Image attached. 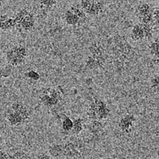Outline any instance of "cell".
I'll return each instance as SVG.
<instances>
[{
    "label": "cell",
    "mask_w": 159,
    "mask_h": 159,
    "mask_svg": "<svg viewBox=\"0 0 159 159\" xmlns=\"http://www.w3.org/2000/svg\"><path fill=\"white\" fill-rule=\"evenodd\" d=\"M29 55V51L25 45H16L6 52V60L12 66H19L24 64Z\"/></svg>",
    "instance_id": "1"
},
{
    "label": "cell",
    "mask_w": 159,
    "mask_h": 159,
    "mask_svg": "<svg viewBox=\"0 0 159 159\" xmlns=\"http://www.w3.org/2000/svg\"><path fill=\"white\" fill-rule=\"evenodd\" d=\"M63 18L64 21H65V22L67 25H74V26H76V25H82L80 18L76 15H75L70 9H68L65 11V12L64 13Z\"/></svg>",
    "instance_id": "10"
},
{
    "label": "cell",
    "mask_w": 159,
    "mask_h": 159,
    "mask_svg": "<svg viewBox=\"0 0 159 159\" xmlns=\"http://www.w3.org/2000/svg\"><path fill=\"white\" fill-rule=\"evenodd\" d=\"M96 107V116L97 120L103 121L107 120L111 114V110L107 103L100 99H94Z\"/></svg>",
    "instance_id": "5"
},
{
    "label": "cell",
    "mask_w": 159,
    "mask_h": 159,
    "mask_svg": "<svg viewBox=\"0 0 159 159\" xmlns=\"http://www.w3.org/2000/svg\"><path fill=\"white\" fill-rule=\"evenodd\" d=\"M79 142L68 140L63 143V157L66 159H80L82 152Z\"/></svg>",
    "instance_id": "3"
},
{
    "label": "cell",
    "mask_w": 159,
    "mask_h": 159,
    "mask_svg": "<svg viewBox=\"0 0 159 159\" xmlns=\"http://www.w3.org/2000/svg\"><path fill=\"white\" fill-rule=\"evenodd\" d=\"M10 17L8 16L7 15H2V14H0V23H1V22H5V21H7V20Z\"/></svg>",
    "instance_id": "26"
},
{
    "label": "cell",
    "mask_w": 159,
    "mask_h": 159,
    "mask_svg": "<svg viewBox=\"0 0 159 159\" xmlns=\"http://www.w3.org/2000/svg\"><path fill=\"white\" fill-rule=\"evenodd\" d=\"M150 54L151 55L152 58H159L158 57V36L155 38V39L151 41L148 45Z\"/></svg>",
    "instance_id": "18"
},
{
    "label": "cell",
    "mask_w": 159,
    "mask_h": 159,
    "mask_svg": "<svg viewBox=\"0 0 159 159\" xmlns=\"http://www.w3.org/2000/svg\"><path fill=\"white\" fill-rule=\"evenodd\" d=\"M35 27V17L33 12L30 11L23 18L20 23L15 25V29L20 33H28L32 31Z\"/></svg>",
    "instance_id": "4"
},
{
    "label": "cell",
    "mask_w": 159,
    "mask_h": 159,
    "mask_svg": "<svg viewBox=\"0 0 159 159\" xmlns=\"http://www.w3.org/2000/svg\"><path fill=\"white\" fill-rule=\"evenodd\" d=\"M35 159H52L51 156L48 154H41L38 156Z\"/></svg>",
    "instance_id": "25"
},
{
    "label": "cell",
    "mask_w": 159,
    "mask_h": 159,
    "mask_svg": "<svg viewBox=\"0 0 159 159\" xmlns=\"http://www.w3.org/2000/svg\"><path fill=\"white\" fill-rule=\"evenodd\" d=\"M39 99L41 103L45 106V107H48V108H51V107H56L57 105L59 103V102L57 99H53L48 94H42L39 96Z\"/></svg>",
    "instance_id": "16"
},
{
    "label": "cell",
    "mask_w": 159,
    "mask_h": 159,
    "mask_svg": "<svg viewBox=\"0 0 159 159\" xmlns=\"http://www.w3.org/2000/svg\"><path fill=\"white\" fill-rule=\"evenodd\" d=\"M108 60L106 57H99L95 58L93 57L89 56L87 59L85 60L84 68L87 70H97V69H101L104 67L107 64Z\"/></svg>",
    "instance_id": "7"
},
{
    "label": "cell",
    "mask_w": 159,
    "mask_h": 159,
    "mask_svg": "<svg viewBox=\"0 0 159 159\" xmlns=\"http://www.w3.org/2000/svg\"><path fill=\"white\" fill-rule=\"evenodd\" d=\"M2 142H3V138H2V134H1V133H0V146H1V145H2Z\"/></svg>",
    "instance_id": "28"
},
{
    "label": "cell",
    "mask_w": 159,
    "mask_h": 159,
    "mask_svg": "<svg viewBox=\"0 0 159 159\" xmlns=\"http://www.w3.org/2000/svg\"><path fill=\"white\" fill-rule=\"evenodd\" d=\"M152 61H153V64H154V65L158 66L159 58H152Z\"/></svg>",
    "instance_id": "27"
},
{
    "label": "cell",
    "mask_w": 159,
    "mask_h": 159,
    "mask_svg": "<svg viewBox=\"0 0 159 159\" xmlns=\"http://www.w3.org/2000/svg\"><path fill=\"white\" fill-rule=\"evenodd\" d=\"M99 159H114V158L111 157H102V158H99Z\"/></svg>",
    "instance_id": "29"
},
{
    "label": "cell",
    "mask_w": 159,
    "mask_h": 159,
    "mask_svg": "<svg viewBox=\"0 0 159 159\" xmlns=\"http://www.w3.org/2000/svg\"><path fill=\"white\" fill-rule=\"evenodd\" d=\"M73 127V120L69 116L64 118L61 122V129L64 132L67 134H71V131Z\"/></svg>",
    "instance_id": "19"
},
{
    "label": "cell",
    "mask_w": 159,
    "mask_h": 159,
    "mask_svg": "<svg viewBox=\"0 0 159 159\" xmlns=\"http://www.w3.org/2000/svg\"><path fill=\"white\" fill-rule=\"evenodd\" d=\"M136 121V117L132 114L124 115L118 123V127L119 130L125 134H128L131 131L132 127Z\"/></svg>",
    "instance_id": "6"
},
{
    "label": "cell",
    "mask_w": 159,
    "mask_h": 159,
    "mask_svg": "<svg viewBox=\"0 0 159 159\" xmlns=\"http://www.w3.org/2000/svg\"><path fill=\"white\" fill-rule=\"evenodd\" d=\"M152 10V7L147 2H140L135 7L134 9V15L139 19L147 15Z\"/></svg>",
    "instance_id": "13"
},
{
    "label": "cell",
    "mask_w": 159,
    "mask_h": 159,
    "mask_svg": "<svg viewBox=\"0 0 159 159\" xmlns=\"http://www.w3.org/2000/svg\"><path fill=\"white\" fill-rule=\"evenodd\" d=\"M25 76H26L27 78H29V79L32 80H35V81L38 80L41 78V75H40L39 72L34 70V69H31V70L28 71L25 73Z\"/></svg>",
    "instance_id": "22"
},
{
    "label": "cell",
    "mask_w": 159,
    "mask_h": 159,
    "mask_svg": "<svg viewBox=\"0 0 159 159\" xmlns=\"http://www.w3.org/2000/svg\"><path fill=\"white\" fill-rule=\"evenodd\" d=\"M150 89L154 93L158 92V74H155L150 79Z\"/></svg>",
    "instance_id": "21"
},
{
    "label": "cell",
    "mask_w": 159,
    "mask_h": 159,
    "mask_svg": "<svg viewBox=\"0 0 159 159\" xmlns=\"http://www.w3.org/2000/svg\"><path fill=\"white\" fill-rule=\"evenodd\" d=\"M15 29V22L14 18H9L7 21L0 23V30L3 31L12 30Z\"/></svg>",
    "instance_id": "20"
},
{
    "label": "cell",
    "mask_w": 159,
    "mask_h": 159,
    "mask_svg": "<svg viewBox=\"0 0 159 159\" xmlns=\"http://www.w3.org/2000/svg\"><path fill=\"white\" fill-rule=\"evenodd\" d=\"M69 9L72 11V12L75 15H76V16L80 18L82 25H84V24H85L88 22V15L85 14V12L81 9V8L80 7L79 3L72 4Z\"/></svg>",
    "instance_id": "15"
},
{
    "label": "cell",
    "mask_w": 159,
    "mask_h": 159,
    "mask_svg": "<svg viewBox=\"0 0 159 159\" xmlns=\"http://www.w3.org/2000/svg\"><path fill=\"white\" fill-rule=\"evenodd\" d=\"M48 154L52 158H63V143H52L48 148Z\"/></svg>",
    "instance_id": "9"
},
{
    "label": "cell",
    "mask_w": 159,
    "mask_h": 159,
    "mask_svg": "<svg viewBox=\"0 0 159 159\" xmlns=\"http://www.w3.org/2000/svg\"><path fill=\"white\" fill-rule=\"evenodd\" d=\"M31 111L26 106L19 111H11L7 109V119L11 127H18L27 123L30 119Z\"/></svg>",
    "instance_id": "2"
},
{
    "label": "cell",
    "mask_w": 159,
    "mask_h": 159,
    "mask_svg": "<svg viewBox=\"0 0 159 159\" xmlns=\"http://www.w3.org/2000/svg\"><path fill=\"white\" fill-rule=\"evenodd\" d=\"M104 10V2L103 1H92L90 9L86 15L90 16H98Z\"/></svg>",
    "instance_id": "12"
},
{
    "label": "cell",
    "mask_w": 159,
    "mask_h": 159,
    "mask_svg": "<svg viewBox=\"0 0 159 159\" xmlns=\"http://www.w3.org/2000/svg\"><path fill=\"white\" fill-rule=\"evenodd\" d=\"M89 50L91 56L93 57H101L109 56L107 53V48L105 47L103 43L100 42L95 41L90 44L89 46Z\"/></svg>",
    "instance_id": "8"
},
{
    "label": "cell",
    "mask_w": 159,
    "mask_h": 159,
    "mask_svg": "<svg viewBox=\"0 0 159 159\" xmlns=\"http://www.w3.org/2000/svg\"><path fill=\"white\" fill-rule=\"evenodd\" d=\"M84 130V119L82 118H76L73 119V127L71 134L73 135H78Z\"/></svg>",
    "instance_id": "17"
},
{
    "label": "cell",
    "mask_w": 159,
    "mask_h": 159,
    "mask_svg": "<svg viewBox=\"0 0 159 159\" xmlns=\"http://www.w3.org/2000/svg\"><path fill=\"white\" fill-rule=\"evenodd\" d=\"M0 159H9L8 154L1 147H0Z\"/></svg>",
    "instance_id": "24"
},
{
    "label": "cell",
    "mask_w": 159,
    "mask_h": 159,
    "mask_svg": "<svg viewBox=\"0 0 159 159\" xmlns=\"http://www.w3.org/2000/svg\"><path fill=\"white\" fill-rule=\"evenodd\" d=\"M43 94L49 95L51 97L57 99L58 102H61L62 101L64 97V91L61 86H57V87L46 89H45V92L44 91Z\"/></svg>",
    "instance_id": "14"
},
{
    "label": "cell",
    "mask_w": 159,
    "mask_h": 159,
    "mask_svg": "<svg viewBox=\"0 0 159 159\" xmlns=\"http://www.w3.org/2000/svg\"><path fill=\"white\" fill-rule=\"evenodd\" d=\"M57 3V1H54V0H42V1H40L39 2V5L41 6V7L42 8L53 7Z\"/></svg>",
    "instance_id": "23"
},
{
    "label": "cell",
    "mask_w": 159,
    "mask_h": 159,
    "mask_svg": "<svg viewBox=\"0 0 159 159\" xmlns=\"http://www.w3.org/2000/svg\"><path fill=\"white\" fill-rule=\"evenodd\" d=\"M130 38L134 42H139L144 39V30L143 24L139 22L132 27L130 31Z\"/></svg>",
    "instance_id": "11"
}]
</instances>
